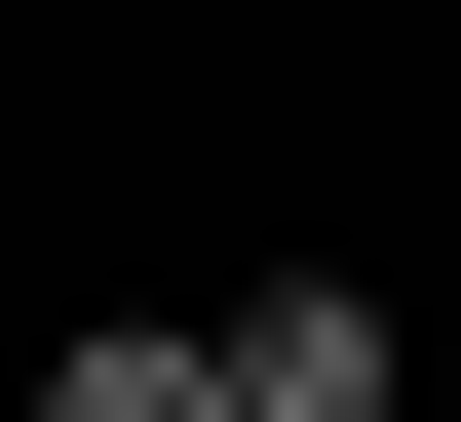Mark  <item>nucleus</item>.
<instances>
[{"label":"nucleus","mask_w":461,"mask_h":422,"mask_svg":"<svg viewBox=\"0 0 461 422\" xmlns=\"http://www.w3.org/2000/svg\"><path fill=\"white\" fill-rule=\"evenodd\" d=\"M230 422H423L384 384V269H269V308H230Z\"/></svg>","instance_id":"nucleus-1"},{"label":"nucleus","mask_w":461,"mask_h":422,"mask_svg":"<svg viewBox=\"0 0 461 422\" xmlns=\"http://www.w3.org/2000/svg\"><path fill=\"white\" fill-rule=\"evenodd\" d=\"M39 422H230V346H154V308H115V346H39Z\"/></svg>","instance_id":"nucleus-2"}]
</instances>
